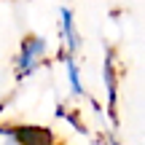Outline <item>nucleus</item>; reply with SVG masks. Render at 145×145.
Segmentation results:
<instances>
[{
  "label": "nucleus",
  "instance_id": "f257e3e1",
  "mask_svg": "<svg viewBox=\"0 0 145 145\" xmlns=\"http://www.w3.org/2000/svg\"><path fill=\"white\" fill-rule=\"evenodd\" d=\"M46 54V40L43 38H27L22 43V54H19V65H16V75H27L32 72V67L38 65V59Z\"/></svg>",
  "mask_w": 145,
  "mask_h": 145
},
{
  "label": "nucleus",
  "instance_id": "f03ea898",
  "mask_svg": "<svg viewBox=\"0 0 145 145\" xmlns=\"http://www.w3.org/2000/svg\"><path fill=\"white\" fill-rule=\"evenodd\" d=\"M62 30H65V40H67L70 51H78L81 38H78V32H75V24H72V11H70V8H62Z\"/></svg>",
  "mask_w": 145,
  "mask_h": 145
},
{
  "label": "nucleus",
  "instance_id": "7ed1b4c3",
  "mask_svg": "<svg viewBox=\"0 0 145 145\" xmlns=\"http://www.w3.org/2000/svg\"><path fill=\"white\" fill-rule=\"evenodd\" d=\"M105 81H108V105L110 113L116 110V75H113V54H108L105 59Z\"/></svg>",
  "mask_w": 145,
  "mask_h": 145
},
{
  "label": "nucleus",
  "instance_id": "20e7f679",
  "mask_svg": "<svg viewBox=\"0 0 145 145\" xmlns=\"http://www.w3.org/2000/svg\"><path fill=\"white\" fill-rule=\"evenodd\" d=\"M65 67H67V75H70L72 94H83V86H81V72H78V65H75V59H72V57H67Z\"/></svg>",
  "mask_w": 145,
  "mask_h": 145
},
{
  "label": "nucleus",
  "instance_id": "39448f33",
  "mask_svg": "<svg viewBox=\"0 0 145 145\" xmlns=\"http://www.w3.org/2000/svg\"><path fill=\"white\" fill-rule=\"evenodd\" d=\"M110 145H118V142H116V140H110Z\"/></svg>",
  "mask_w": 145,
  "mask_h": 145
}]
</instances>
